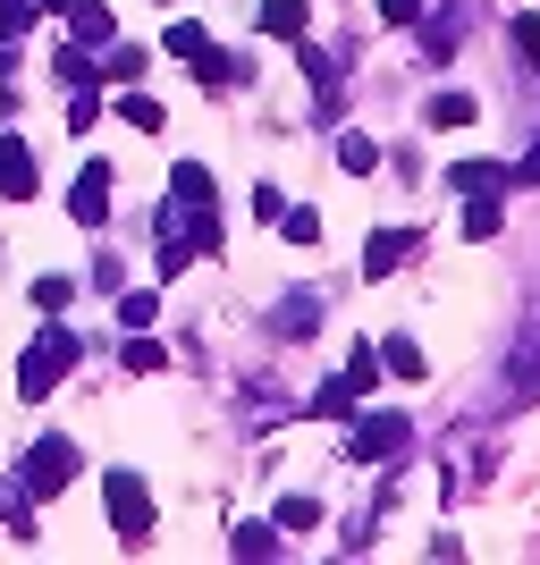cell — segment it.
<instances>
[{"label": "cell", "instance_id": "obj_1", "mask_svg": "<svg viewBox=\"0 0 540 565\" xmlns=\"http://www.w3.org/2000/svg\"><path fill=\"white\" fill-rule=\"evenodd\" d=\"M68 363H76V338H68V330H51L43 347L25 354V372H18V397H25V405H43V397H51V380L68 372Z\"/></svg>", "mask_w": 540, "mask_h": 565}, {"label": "cell", "instance_id": "obj_2", "mask_svg": "<svg viewBox=\"0 0 540 565\" xmlns=\"http://www.w3.org/2000/svg\"><path fill=\"white\" fill-rule=\"evenodd\" d=\"M68 481H76V448H68V439H43V448L25 456V481H18V490L25 498H60Z\"/></svg>", "mask_w": 540, "mask_h": 565}, {"label": "cell", "instance_id": "obj_3", "mask_svg": "<svg viewBox=\"0 0 540 565\" xmlns=\"http://www.w3.org/2000/svg\"><path fill=\"white\" fill-rule=\"evenodd\" d=\"M102 498H110V523L127 532V541H144V532H152V490H144L136 472H110V481H102Z\"/></svg>", "mask_w": 540, "mask_h": 565}, {"label": "cell", "instance_id": "obj_4", "mask_svg": "<svg viewBox=\"0 0 540 565\" xmlns=\"http://www.w3.org/2000/svg\"><path fill=\"white\" fill-rule=\"evenodd\" d=\"M405 430H414L405 414H363V423H354V439H347V456H354V465H380V456L405 448Z\"/></svg>", "mask_w": 540, "mask_h": 565}, {"label": "cell", "instance_id": "obj_5", "mask_svg": "<svg viewBox=\"0 0 540 565\" xmlns=\"http://www.w3.org/2000/svg\"><path fill=\"white\" fill-rule=\"evenodd\" d=\"M68 212H76V228H102V212H110V161H94L85 178H76Z\"/></svg>", "mask_w": 540, "mask_h": 565}, {"label": "cell", "instance_id": "obj_6", "mask_svg": "<svg viewBox=\"0 0 540 565\" xmlns=\"http://www.w3.org/2000/svg\"><path fill=\"white\" fill-rule=\"evenodd\" d=\"M0 194H9V203L34 194V152H25L18 136H0Z\"/></svg>", "mask_w": 540, "mask_h": 565}, {"label": "cell", "instance_id": "obj_7", "mask_svg": "<svg viewBox=\"0 0 540 565\" xmlns=\"http://www.w3.org/2000/svg\"><path fill=\"white\" fill-rule=\"evenodd\" d=\"M380 372H398V380H423L431 372V363H423V347H414V338H380Z\"/></svg>", "mask_w": 540, "mask_h": 565}, {"label": "cell", "instance_id": "obj_8", "mask_svg": "<svg viewBox=\"0 0 540 565\" xmlns=\"http://www.w3.org/2000/svg\"><path fill=\"white\" fill-rule=\"evenodd\" d=\"M398 262H405V228H380L372 245H363V279H389Z\"/></svg>", "mask_w": 540, "mask_h": 565}, {"label": "cell", "instance_id": "obj_9", "mask_svg": "<svg viewBox=\"0 0 540 565\" xmlns=\"http://www.w3.org/2000/svg\"><path fill=\"white\" fill-rule=\"evenodd\" d=\"M262 34H271V43H296V34H305V0H262Z\"/></svg>", "mask_w": 540, "mask_h": 565}, {"label": "cell", "instance_id": "obj_10", "mask_svg": "<svg viewBox=\"0 0 540 565\" xmlns=\"http://www.w3.org/2000/svg\"><path fill=\"white\" fill-rule=\"evenodd\" d=\"M338 169H347V178H372V169H380V143L347 127V136H338Z\"/></svg>", "mask_w": 540, "mask_h": 565}, {"label": "cell", "instance_id": "obj_11", "mask_svg": "<svg viewBox=\"0 0 540 565\" xmlns=\"http://www.w3.org/2000/svg\"><path fill=\"white\" fill-rule=\"evenodd\" d=\"M169 186H178V203H194V212H212V169L178 161V178H169Z\"/></svg>", "mask_w": 540, "mask_h": 565}, {"label": "cell", "instance_id": "obj_12", "mask_svg": "<svg viewBox=\"0 0 540 565\" xmlns=\"http://www.w3.org/2000/svg\"><path fill=\"white\" fill-rule=\"evenodd\" d=\"M229 541H236V557H279V532H271V523H236Z\"/></svg>", "mask_w": 540, "mask_h": 565}, {"label": "cell", "instance_id": "obj_13", "mask_svg": "<svg viewBox=\"0 0 540 565\" xmlns=\"http://www.w3.org/2000/svg\"><path fill=\"white\" fill-rule=\"evenodd\" d=\"M68 34H76V43H110V9H94V0L68 9Z\"/></svg>", "mask_w": 540, "mask_h": 565}, {"label": "cell", "instance_id": "obj_14", "mask_svg": "<svg viewBox=\"0 0 540 565\" xmlns=\"http://www.w3.org/2000/svg\"><path fill=\"white\" fill-rule=\"evenodd\" d=\"M456 9H440V18H431V34H423V60H447V51H456Z\"/></svg>", "mask_w": 540, "mask_h": 565}, {"label": "cell", "instance_id": "obj_15", "mask_svg": "<svg viewBox=\"0 0 540 565\" xmlns=\"http://www.w3.org/2000/svg\"><path fill=\"white\" fill-rule=\"evenodd\" d=\"M313 321H321V305H313V287L296 296V305H279V330H287V338H305Z\"/></svg>", "mask_w": 540, "mask_h": 565}, {"label": "cell", "instance_id": "obj_16", "mask_svg": "<svg viewBox=\"0 0 540 565\" xmlns=\"http://www.w3.org/2000/svg\"><path fill=\"white\" fill-rule=\"evenodd\" d=\"M152 312H161V296H144V287H136V296H118V330H144Z\"/></svg>", "mask_w": 540, "mask_h": 565}, {"label": "cell", "instance_id": "obj_17", "mask_svg": "<svg viewBox=\"0 0 540 565\" xmlns=\"http://www.w3.org/2000/svg\"><path fill=\"white\" fill-rule=\"evenodd\" d=\"M447 178H456V194H465V186H473V194H490V186H498V169H490V161H456Z\"/></svg>", "mask_w": 540, "mask_h": 565}, {"label": "cell", "instance_id": "obj_18", "mask_svg": "<svg viewBox=\"0 0 540 565\" xmlns=\"http://www.w3.org/2000/svg\"><path fill=\"white\" fill-rule=\"evenodd\" d=\"M465 118H473V94H440L431 102V127H465Z\"/></svg>", "mask_w": 540, "mask_h": 565}, {"label": "cell", "instance_id": "obj_19", "mask_svg": "<svg viewBox=\"0 0 540 565\" xmlns=\"http://www.w3.org/2000/svg\"><path fill=\"white\" fill-rule=\"evenodd\" d=\"M68 296H76V279H34V305L43 312H68Z\"/></svg>", "mask_w": 540, "mask_h": 565}, {"label": "cell", "instance_id": "obj_20", "mask_svg": "<svg viewBox=\"0 0 540 565\" xmlns=\"http://www.w3.org/2000/svg\"><path fill=\"white\" fill-rule=\"evenodd\" d=\"M465 236H473V245H490V236H498V203H473V212H465Z\"/></svg>", "mask_w": 540, "mask_h": 565}, {"label": "cell", "instance_id": "obj_21", "mask_svg": "<svg viewBox=\"0 0 540 565\" xmlns=\"http://www.w3.org/2000/svg\"><path fill=\"white\" fill-rule=\"evenodd\" d=\"M25 25H34V0H0V34H9V43H18Z\"/></svg>", "mask_w": 540, "mask_h": 565}, {"label": "cell", "instance_id": "obj_22", "mask_svg": "<svg viewBox=\"0 0 540 565\" xmlns=\"http://www.w3.org/2000/svg\"><path fill=\"white\" fill-rule=\"evenodd\" d=\"M161 363H169V354L152 347V338H127V372H161Z\"/></svg>", "mask_w": 540, "mask_h": 565}, {"label": "cell", "instance_id": "obj_23", "mask_svg": "<svg viewBox=\"0 0 540 565\" xmlns=\"http://www.w3.org/2000/svg\"><path fill=\"white\" fill-rule=\"evenodd\" d=\"M279 523H287V532H305V523H321V498H287V507H279Z\"/></svg>", "mask_w": 540, "mask_h": 565}, {"label": "cell", "instance_id": "obj_24", "mask_svg": "<svg viewBox=\"0 0 540 565\" xmlns=\"http://www.w3.org/2000/svg\"><path fill=\"white\" fill-rule=\"evenodd\" d=\"M287 245H321V212H287Z\"/></svg>", "mask_w": 540, "mask_h": 565}, {"label": "cell", "instance_id": "obj_25", "mask_svg": "<svg viewBox=\"0 0 540 565\" xmlns=\"http://www.w3.org/2000/svg\"><path fill=\"white\" fill-rule=\"evenodd\" d=\"M118 110H127V127H161V102H144V94H127Z\"/></svg>", "mask_w": 540, "mask_h": 565}, {"label": "cell", "instance_id": "obj_26", "mask_svg": "<svg viewBox=\"0 0 540 565\" xmlns=\"http://www.w3.org/2000/svg\"><path fill=\"white\" fill-rule=\"evenodd\" d=\"M516 51H523V60L540 68V18H516Z\"/></svg>", "mask_w": 540, "mask_h": 565}, {"label": "cell", "instance_id": "obj_27", "mask_svg": "<svg viewBox=\"0 0 540 565\" xmlns=\"http://www.w3.org/2000/svg\"><path fill=\"white\" fill-rule=\"evenodd\" d=\"M380 18H389V25H414V18H423V0H380Z\"/></svg>", "mask_w": 540, "mask_h": 565}, {"label": "cell", "instance_id": "obj_28", "mask_svg": "<svg viewBox=\"0 0 540 565\" xmlns=\"http://www.w3.org/2000/svg\"><path fill=\"white\" fill-rule=\"evenodd\" d=\"M516 186H540V143H532V152L516 161Z\"/></svg>", "mask_w": 540, "mask_h": 565}]
</instances>
